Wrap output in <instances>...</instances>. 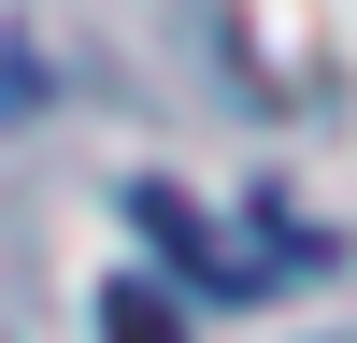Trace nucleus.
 <instances>
[{"instance_id":"nucleus-1","label":"nucleus","mask_w":357,"mask_h":343,"mask_svg":"<svg viewBox=\"0 0 357 343\" xmlns=\"http://www.w3.org/2000/svg\"><path fill=\"white\" fill-rule=\"evenodd\" d=\"M129 229H143V243H158V257H172L186 286H229V300H257V286L286 272V257H257V243H229V229L200 215L186 186H129Z\"/></svg>"},{"instance_id":"nucleus-2","label":"nucleus","mask_w":357,"mask_h":343,"mask_svg":"<svg viewBox=\"0 0 357 343\" xmlns=\"http://www.w3.org/2000/svg\"><path fill=\"white\" fill-rule=\"evenodd\" d=\"M100 343H186V314H172L143 272H114V286H100Z\"/></svg>"}]
</instances>
